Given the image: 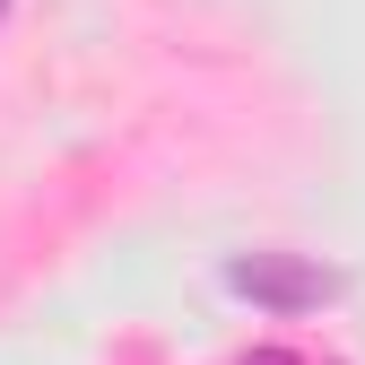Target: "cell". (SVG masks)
Returning a JSON list of instances; mask_svg holds the SVG:
<instances>
[{"mask_svg": "<svg viewBox=\"0 0 365 365\" xmlns=\"http://www.w3.org/2000/svg\"><path fill=\"white\" fill-rule=\"evenodd\" d=\"M0 18H9V0H0Z\"/></svg>", "mask_w": 365, "mask_h": 365, "instance_id": "3", "label": "cell"}, {"mask_svg": "<svg viewBox=\"0 0 365 365\" xmlns=\"http://www.w3.org/2000/svg\"><path fill=\"white\" fill-rule=\"evenodd\" d=\"M244 365H296V356H287V348H252Z\"/></svg>", "mask_w": 365, "mask_h": 365, "instance_id": "2", "label": "cell"}, {"mask_svg": "<svg viewBox=\"0 0 365 365\" xmlns=\"http://www.w3.org/2000/svg\"><path fill=\"white\" fill-rule=\"evenodd\" d=\"M226 287H235L244 304H261V313H313L322 296H339L331 269H313L296 252H235L226 261Z\"/></svg>", "mask_w": 365, "mask_h": 365, "instance_id": "1", "label": "cell"}]
</instances>
